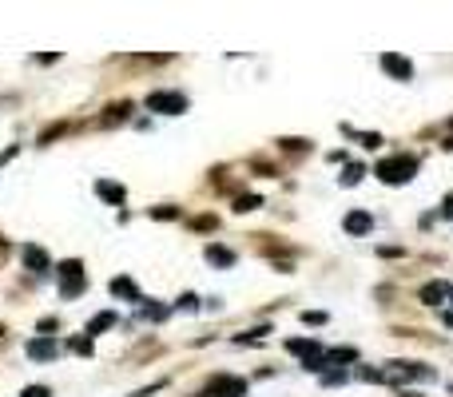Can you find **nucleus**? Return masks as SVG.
I'll return each instance as SVG.
<instances>
[{
	"label": "nucleus",
	"instance_id": "obj_1",
	"mask_svg": "<svg viewBox=\"0 0 453 397\" xmlns=\"http://www.w3.org/2000/svg\"><path fill=\"white\" fill-rule=\"evenodd\" d=\"M374 175L382 179L386 187H402V183H410V179L418 175V159L413 155H390L374 167Z\"/></svg>",
	"mask_w": 453,
	"mask_h": 397
},
{
	"label": "nucleus",
	"instance_id": "obj_2",
	"mask_svg": "<svg viewBox=\"0 0 453 397\" xmlns=\"http://www.w3.org/2000/svg\"><path fill=\"white\" fill-rule=\"evenodd\" d=\"M143 108L155 111V116H183L187 111V96H179V91H151L143 99Z\"/></svg>",
	"mask_w": 453,
	"mask_h": 397
},
{
	"label": "nucleus",
	"instance_id": "obj_3",
	"mask_svg": "<svg viewBox=\"0 0 453 397\" xmlns=\"http://www.w3.org/2000/svg\"><path fill=\"white\" fill-rule=\"evenodd\" d=\"M203 397H247V381L231 374H219V377H211V386L203 389Z\"/></svg>",
	"mask_w": 453,
	"mask_h": 397
},
{
	"label": "nucleus",
	"instance_id": "obj_4",
	"mask_svg": "<svg viewBox=\"0 0 453 397\" xmlns=\"http://www.w3.org/2000/svg\"><path fill=\"white\" fill-rule=\"evenodd\" d=\"M390 374L406 377V381H413V377H418V381H433V377H437L430 366H418V362H390Z\"/></svg>",
	"mask_w": 453,
	"mask_h": 397
},
{
	"label": "nucleus",
	"instance_id": "obj_5",
	"mask_svg": "<svg viewBox=\"0 0 453 397\" xmlns=\"http://www.w3.org/2000/svg\"><path fill=\"white\" fill-rule=\"evenodd\" d=\"M382 72H386V76H393V79H410L413 76V64L406 56H398V52H386V56H382Z\"/></svg>",
	"mask_w": 453,
	"mask_h": 397
},
{
	"label": "nucleus",
	"instance_id": "obj_6",
	"mask_svg": "<svg viewBox=\"0 0 453 397\" xmlns=\"http://www.w3.org/2000/svg\"><path fill=\"white\" fill-rule=\"evenodd\" d=\"M21 258H24V267H28L32 274H44V270H52V255H48L44 247H24Z\"/></svg>",
	"mask_w": 453,
	"mask_h": 397
},
{
	"label": "nucleus",
	"instance_id": "obj_7",
	"mask_svg": "<svg viewBox=\"0 0 453 397\" xmlns=\"http://www.w3.org/2000/svg\"><path fill=\"white\" fill-rule=\"evenodd\" d=\"M342 227H346V235H370V230H374V215H370V211H350Z\"/></svg>",
	"mask_w": 453,
	"mask_h": 397
},
{
	"label": "nucleus",
	"instance_id": "obj_8",
	"mask_svg": "<svg viewBox=\"0 0 453 397\" xmlns=\"http://www.w3.org/2000/svg\"><path fill=\"white\" fill-rule=\"evenodd\" d=\"M24 350H28V357H32V362H52L60 346H56L52 337H32V342H28Z\"/></svg>",
	"mask_w": 453,
	"mask_h": 397
},
{
	"label": "nucleus",
	"instance_id": "obj_9",
	"mask_svg": "<svg viewBox=\"0 0 453 397\" xmlns=\"http://www.w3.org/2000/svg\"><path fill=\"white\" fill-rule=\"evenodd\" d=\"M203 255H207V262H211V267H235V250L219 247V242H211Z\"/></svg>",
	"mask_w": 453,
	"mask_h": 397
},
{
	"label": "nucleus",
	"instance_id": "obj_10",
	"mask_svg": "<svg viewBox=\"0 0 453 397\" xmlns=\"http://www.w3.org/2000/svg\"><path fill=\"white\" fill-rule=\"evenodd\" d=\"M96 195L108 198V203H116V207H120L123 198H128V191H123L120 183H108V179H100V183H96Z\"/></svg>",
	"mask_w": 453,
	"mask_h": 397
},
{
	"label": "nucleus",
	"instance_id": "obj_11",
	"mask_svg": "<svg viewBox=\"0 0 453 397\" xmlns=\"http://www.w3.org/2000/svg\"><path fill=\"white\" fill-rule=\"evenodd\" d=\"M445 298H449V286H445V282H430V286H422V302H425V306H442Z\"/></svg>",
	"mask_w": 453,
	"mask_h": 397
},
{
	"label": "nucleus",
	"instance_id": "obj_12",
	"mask_svg": "<svg viewBox=\"0 0 453 397\" xmlns=\"http://www.w3.org/2000/svg\"><path fill=\"white\" fill-rule=\"evenodd\" d=\"M111 326H116V314H111V310H100V314L88 322V330H84V334L96 337V334H104V330H111Z\"/></svg>",
	"mask_w": 453,
	"mask_h": 397
},
{
	"label": "nucleus",
	"instance_id": "obj_13",
	"mask_svg": "<svg viewBox=\"0 0 453 397\" xmlns=\"http://www.w3.org/2000/svg\"><path fill=\"white\" fill-rule=\"evenodd\" d=\"M111 294H116V298H128V302H143L131 278H116V282H111Z\"/></svg>",
	"mask_w": 453,
	"mask_h": 397
},
{
	"label": "nucleus",
	"instance_id": "obj_14",
	"mask_svg": "<svg viewBox=\"0 0 453 397\" xmlns=\"http://www.w3.org/2000/svg\"><path fill=\"white\" fill-rule=\"evenodd\" d=\"M167 314H172V306H160V302H147V298L140 302V318H147V322H163Z\"/></svg>",
	"mask_w": 453,
	"mask_h": 397
},
{
	"label": "nucleus",
	"instance_id": "obj_15",
	"mask_svg": "<svg viewBox=\"0 0 453 397\" xmlns=\"http://www.w3.org/2000/svg\"><path fill=\"white\" fill-rule=\"evenodd\" d=\"M346 362H358V350H350V346L326 350V366H346Z\"/></svg>",
	"mask_w": 453,
	"mask_h": 397
},
{
	"label": "nucleus",
	"instance_id": "obj_16",
	"mask_svg": "<svg viewBox=\"0 0 453 397\" xmlns=\"http://www.w3.org/2000/svg\"><path fill=\"white\" fill-rule=\"evenodd\" d=\"M128 111H131V104H116V108H108L100 116V123H104V128H116V123H123V119H128Z\"/></svg>",
	"mask_w": 453,
	"mask_h": 397
},
{
	"label": "nucleus",
	"instance_id": "obj_17",
	"mask_svg": "<svg viewBox=\"0 0 453 397\" xmlns=\"http://www.w3.org/2000/svg\"><path fill=\"white\" fill-rule=\"evenodd\" d=\"M84 274H72V278H60V298H76V294H84Z\"/></svg>",
	"mask_w": 453,
	"mask_h": 397
},
{
	"label": "nucleus",
	"instance_id": "obj_18",
	"mask_svg": "<svg viewBox=\"0 0 453 397\" xmlns=\"http://www.w3.org/2000/svg\"><path fill=\"white\" fill-rule=\"evenodd\" d=\"M68 350H72V354H80V357H91V337H88V334L68 337Z\"/></svg>",
	"mask_w": 453,
	"mask_h": 397
},
{
	"label": "nucleus",
	"instance_id": "obj_19",
	"mask_svg": "<svg viewBox=\"0 0 453 397\" xmlns=\"http://www.w3.org/2000/svg\"><path fill=\"white\" fill-rule=\"evenodd\" d=\"M255 207H262L259 195H239L235 198V211H239V215H247V211H255Z\"/></svg>",
	"mask_w": 453,
	"mask_h": 397
},
{
	"label": "nucleus",
	"instance_id": "obj_20",
	"mask_svg": "<svg viewBox=\"0 0 453 397\" xmlns=\"http://www.w3.org/2000/svg\"><path fill=\"white\" fill-rule=\"evenodd\" d=\"M362 175H366V171L358 167V163H350V167H346V175H342V187H358V183H362Z\"/></svg>",
	"mask_w": 453,
	"mask_h": 397
},
{
	"label": "nucleus",
	"instance_id": "obj_21",
	"mask_svg": "<svg viewBox=\"0 0 453 397\" xmlns=\"http://www.w3.org/2000/svg\"><path fill=\"white\" fill-rule=\"evenodd\" d=\"M346 377H350L346 369H326V374H323V386H346Z\"/></svg>",
	"mask_w": 453,
	"mask_h": 397
},
{
	"label": "nucleus",
	"instance_id": "obj_22",
	"mask_svg": "<svg viewBox=\"0 0 453 397\" xmlns=\"http://www.w3.org/2000/svg\"><path fill=\"white\" fill-rule=\"evenodd\" d=\"M267 334H271V326H259V330H247V334H239L235 342H239V346H247V342H259V337H267Z\"/></svg>",
	"mask_w": 453,
	"mask_h": 397
},
{
	"label": "nucleus",
	"instance_id": "obj_23",
	"mask_svg": "<svg viewBox=\"0 0 453 397\" xmlns=\"http://www.w3.org/2000/svg\"><path fill=\"white\" fill-rule=\"evenodd\" d=\"M60 278H72V274H84V267H80V258H68V262H60Z\"/></svg>",
	"mask_w": 453,
	"mask_h": 397
},
{
	"label": "nucleus",
	"instance_id": "obj_24",
	"mask_svg": "<svg viewBox=\"0 0 453 397\" xmlns=\"http://www.w3.org/2000/svg\"><path fill=\"white\" fill-rule=\"evenodd\" d=\"M302 322H306V326H323L326 314H323V310H302Z\"/></svg>",
	"mask_w": 453,
	"mask_h": 397
},
{
	"label": "nucleus",
	"instance_id": "obj_25",
	"mask_svg": "<svg viewBox=\"0 0 453 397\" xmlns=\"http://www.w3.org/2000/svg\"><path fill=\"white\" fill-rule=\"evenodd\" d=\"M358 377H362V381H386V374H382V369H370V366H362V369H358Z\"/></svg>",
	"mask_w": 453,
	"mask_h": 397
},
{
	"label": "nucleus",
	"instance_id": "obj_26",
	"mask_svg": "<svg viewBox=\"0 0 453 397\" xmlns=\"http://www.w3.org/2000/svg\"><path fill=\"white\" fill-rule=\"evenodd\" d=\"M151 218H179V207H151Z\"/></svg>",
	"mask_w": 453,
	"mask_h": 397
},
{
	"label": "nucleus",
	"instance_id": "obj_27",
	"mask_svg": "<svg viewBox=\"0 0 453 397\" xmlns=\"http://www.w3.org/2000/svg\"><path fill=\"white\" fill-rule=\"evenodd\" d=\"M21 397H52V389L48 386H24Z\"/></svg>",
	"mask_w": 453,
	"mask_h": 397
},
{
	"label": "nucleus",
	"instance_id": "obj_28",
	"mask_svg": "<svg viewBox=\"0 0 453 397\" xmlns=\"http://www.w3.org/2000/svg\"><path fill=\"white\" fill-rule=\"evenodd\" d=\"M175 306H179V310H199V298H195V294H183Z\"/></svg>",
	"mask_w": 453,
	"mask_h": 397
},
{
	"label": "nucleus",
	"instance_id": "obj_29",
	"mask_svg": "<svg viewBox=\"0 0 453 397\" xmlns=\"http://www.w3.org/2000/svg\"><path fill=\"white\" fill-rule=\"evenodd\" d=\"M155 389H163V381H151V386L135 389V393H131V397H151V393H155Z\"/></svg>",
	"mask_w": 453,
	"mask_h": 397
},
{
	"label": "nucleus",
	"instance_id": "obj_30",
	"mask_svg": "<svg viewBox=\"0 0 453 397\" xmlns=\"http://www.w3.org/2000/svg\"><path fill=\"white\" fill-rule=\"evenodd\" d=\"M56 326H60L56 318H40V334H44V337H48V334H52V330H56Z\"/></svg>",
	"mask_w": 453,
	"mask_h": 397
},
{
	"label": "nucleus",
	"instance_id": "obj_31",
	"mask_svg": "<svg viewBox=\"0 0 453 397\" xmlns=\"http://www.w3.org/2000/svg\"><path fill=\"white\" fill-rule=\"evenodd\" d=\"M282 147H286V151H302V147H306V139H282Z\"/></svg>",
	"mask_w": 453,
	"mask_h": 397
},
{
	"label": "nucleus",
	"instance_id": "obj_32",
	"mask_svg": "<svg viewBox=\"0 0 453 397\" xmlns=\"http://www.w3.org/2000/svg\"><path fill=\"white\" fill-rule=\"evenodd\" d=\"M442 318H445V326H453V310H445V314H442Z\"/></svg>",
	"mask_w": 453,
	"mask_h": 397
},
{
	"label": "nucleus",
	"instance_id": "obj_33",
	"mask_svg": "<svg viewBox=\"0 0 453 397\" xmlns=\"http://www.w3.org/2000/svg\"><path fill=\"white\" fill-rule=\"evenodd\" d=\"M402 397H422V393H418V389H402Z\"/></svg>",
	"mask_w": 453,
	"mask_h": 397
},
{
	"label": "nucleus",
	"instance_id": "obj_34",
	"mask_svg": "<svg viewBox=\"0 0 453 397\" xmlns=\"http://www.w3.org/2000/svg\"><path fill=\"white\" fill-rule=\"evenodd\" d=\"M442 147H445V151H453V139H445V143H442Z\"/></svg>",
	"mask_w": 453,
	"mask_h": 397
},
{
	"label": "nucleus",
	"instance_id": "obj_35",
	"mask_svg": "<svg viewBox=\"0 0 453 397\" xmlns=\"http://www.w3.org/2000/svg\"><path fill=\"white\" fill-rule=\"evenodd\" d=\"M449 302H453V286H449Z\"/></svg>",
	"mask_w": 453,
	"mask_h": 397
},
{
	"label": "nucleus",
	"instance_id": "obj_36",
	"mask_svg": "<svg viewBox=\"0 0 453 397\" xmlns=\"http://www.w3.org/2000/svg\"><path fill=\"white\" fill-rule=\"evenodd\" d=\"M0 247H4V238H0Z\"/></svg>",
	"mask_w": 453,
	"mask_h": 397
},
{
	"label": "nucleus",
	"instance_id": "obj_37",
	"mask_svg": "<svg viewBox=\"0 0 453 397\" xmlns=\"http://www.w3.org/2000/svg\"><path fill=\"white\" fill-rule=\"evenodd\" d=\"M449 393H453V386H449Z\"/></svg>",
	"mask_w": 453,
	"mask_h": 397
}]
</instances>
